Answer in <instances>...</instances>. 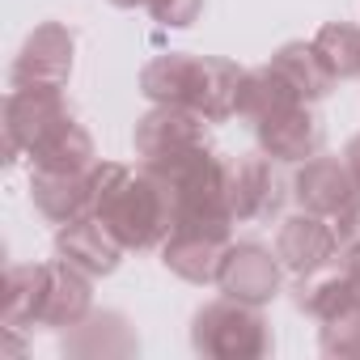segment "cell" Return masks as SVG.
Instances as JSON below:
<instances>
[{"label": "cell", "instance_id": "e0dca14e", "mask_svg": "<svg viewBox=\"0 0 360 360\" xmlns=\"http://www.w3.org/2000/svg\"><path fill=\"white\" fill-rule=\"evenodd\" d=\"M136 347H140L136 343V330L115 309H102V314L94 309L89 318H81L64 335V352L68 356H131Z\"/></svg>", "mask_w": 360, "mask_h": 360}, {"label": "cell", "instance_id": "ba28073f", "mask_svg": "<svg viewBox=\"0 0 360 360\" xmlns=\"http://www.w3.org/2000/svg\"><path fill=\"white\" fill-rule=\"evenodd\" d=\"M280 161H271L267 153H242V157H229V208H233V221L246 225V221H271L280 208H284V183L276 174Z\"/></svg>", "mask_w": 360, "mask_h": 360}, {"label": "cell", "instance_id": "5bb4252c", "mask_svg": "<svg viewBox=\"0 0 360 360\" xmlns=\"http://www.w3.org/2000/svg\"><path fill=\"white\" fill-rule=\"evenodd\" d=\"M89 314H94V280L85 271H77L72 263H64V259L47 263V280H43V301H39L34 326L72 330Z\"/></svg>", "mask_w": 360, "mask_h": 360}, {"label": "cell", "instance_id": "30bf717a", "mask_svg": "<svg viewBox=\"0 0 360 360\" xmlns=\"http://www.w3.org/2000/svg\"><path fill=\"white\" fill-rule=\"evenodd\" d=\"M255 136H259V153H267L280 165H301L314 153H322V144H326V127L314 115V102H292V106L259 119Z\"/></svg>", "mask_w": 360, "mask_h": 360}, {"label": "cell", "instance_id": "d4e9b609", "mask_svg": "<svg viewBox=\"0 0 360 360\" xmlns=\"http://www.w3.org/2000/svg\"><path fill=\"white\" fill-rule=\"evenodd\" d=\"M335 229H339V246H356L360 242V195L335 217Z\"/></svg>", "mask_w": 360, "mask_h": 360}, {"label": "cell", "instance_id": "603a6c76", "mask_svg": "<svg viewBox=\"0 0 360 360\" xmlns=\"http://www.w3.org/2000/svg\"><path fill=\"white\" fill-rule=\"evenodd\" d=\"M318 343L326 356H360V305L318 326Z\"/></svg>", "mask_w": 360, "mask_h": 360}, {"label": "cell", "instance_id": "7c38bea8", "mask_svg": "<svg viewBox=\"0 0 360 360\" xmlns=\"http://www.w3.org/2000/svg\"><path fill=\"white\" fill-rule=\"evenodd\" d=\"M360 195L356 178L347 169L343 157H330V153H314L309 161H301V169L292 174V200L305 208V212H318V217H339L352 200Z\"/></svg>", "mask_w": 360, "mask_h": 360}, {"label": "cell", "instance_id": "9c48e42d", "mask_svg": "<svg viewBox=\"0 0 360 360\" xmlns=\"http://www.w3.org/2000/svg\"><path fill=\"white\" fill-rule=\"evenodd\" d=\"M233 233L229 229H208V225H178L165 242H161V267L174 271L187 284H217L225 250H229Z\"/></svg>", "mask_w": 360, "mask_h": 360}, {"label": "cell", "instance_id": "7a4b0ae2", "mask_svg": "<svg viewBox=\"0 0 360 360\" xmlns=\"http://www.w3.org/2000/svg\"><path fill=\"white\" fill-rule=\"evenodd\" d=\"M246 68L221 56H191V51H165L140 68V94L153 106H187L208 123H225L238 115Z\"/></svg>", "mask_w": 360, "mask_h": 360}, {"label": "cell", "instance_id": "ffe728a7", "mask_svg": "<svg viewBox=\"0 0 360 360\" xmlns=\"http://www.w3.org/2000/svg\"><path fill=\"white\" fill-rule=\"evenodd\" d=\"M43 280H47V263H18L5 271V297H0V326L5 330L34 326L39 301H43Z\"/></svg>", "mask_w": 360, "mask_h": 360}, {"label": "cell", "instance_id": "5b68a950", "mask_svg": "<svg viewBox=\"0 0 360 360\" xmlns=\"http://www.w3.org/2000/svg\"><path fill=\"white\" fill-rule=\"evenodd\" d=\"M72 30L60 22H43L26 34L13 68H9V85L13 89H64L72 77Z\"/></svg>", "mask_w": 360, "mask_h": 360}, {"label": "cell", "instance_id": "83f0119b", "mask_svg": "<svg viewBox=\"0 0 360 360\" xmlns=\"http://www.w3.org/2000/svg\"><path fill=\"white\" fill-rule=\"evenodd\" d=\"M110 5H115V9H144L148 0H110Z\"/></svg>", "mask_w": 360, "mask_h": 360}, {"label": "cell", "instance_id": "2e32d148", "mask_svg": "<svg viewBox=\"0 0 360 360\" xmlns=\"http://www.w3.org/2000/svg\"><path fill=\"white\" fill-rule=\"evenodd\" d=\"M267 64L288 81V89H292L301 102H322V98H330V89L339 85V81H335V72L322 64V56H318L314 39H309V43H305V39L284 43Z\"/></svg>", "mask_w": 360, "mask_h": 360}, {"label": "cell", "instance_id": "d6986e66", "mask_svg": "<svg viewBox=\"0 0 360 360\" xmlns=\"http://www.w3.org/2000/svg\"><path fill=\"white\" fill-rule=\"evenodd\" d=\"M30 161H34V169H47V174H89L102 157L94 148V136L77 119H68L51 140H43L30 153Z\"/></svg>", "mask_w": 360, "mask_h": 360}, {"label": "cell", "instance_id": "6da1fadb", "mask_svg": "<svg viewBox=\"0 0 360 360\" xmlns=\"http://www.w3.org/2000/svg\"><path fill=\"white\" fill-rule=\"evenodd\" d=\"M94 217L119 238L123 250H161V242L174 233V195L144 165L131 169L123 161H98Z\"/></svg>", "mask_w": 360, "mask_h": 360}, {"label": "cell", "instance_id": "52a82bcc", "mask_svg": "<svg viewBox=\"0 0 360 360\" xmlns=\"http://www.w3.org/2000/svg\"><path fill=\"white\" fill-rule=\"evenodd\" d=\"M276 255L284 263V271H292L297 280L301 276H314L322 267H330L343 246H339V229L330 217H318V212H292L280 221V233H276Z\"/></svg>", "mask_w": 360, "mask_h": 360}, {"label": "cell", "instance_id": "4fadbf2b", "mask_svg": "<svg viewBox=\"0 0 360 360\" xmlns=\"http://www.w3.org/2000/svg\"><path fill=\"white\" fill-rule=\"evenodd\" d=\"M123 255H127V250L119 246V238H115V233L94 217V212L56 229V259L72 263V267H77V271H85L89 280L119 271Z\"/></svg>", "mask_w": 360, "mask_h": 360}, {"label": "cell", "instance_id": "4316f807", "mask_svg": "<svg viewBox=\"0 0 360 360\" xmlns=\"http://www.w3.org/2000/svg\"><path fill=\"white\" fill-rule=\"evenodd\" d=\"M343 271L360 284V242L356 246H343Z\"/></svg>", "mask_w": 360, "mask_h": 360}, {"label": "cell", "instance_id": "ac0fdd59", "mask_svg": "<svg viewBox=\"0 0 360 360\" xmlns=\"http://www.w3.org/2000/svg\"><path fill=\"white\" fill-rule=\"evenodd\" d=\"M352 305H360V284L343 267H322V271L297 280V309L309 314L318 326L330 322V318H339Z\"/></svg>", "mask_w": 360, "mask_h": 360}, {"label": "cell", "instance_id": "7402d4cb", "mask_svg": "<svg viewBox=\"0 0 360 360\" xmlns=\"http://www.w3.org/2000/svg\"><path fill=\"white\" fill-rule=\"evenodd\" d=\"M314 47H318L322 64L335 72V81H356L360 77V26L326 22V26H318Z\"/></svg>", "mask_w": 360, "mask_h": 360}, {"label": "cell", "instance_id": "3957f363", "mask_svg": "<svg viewBox=\"0 0 360 360\" xmlns=\"http://www.w3.org/2000/svg\"><path fill=\"white\" fill-rule=\"evenodd\" d=\"M271 322L263 318V305L217 297L191 318V347L200 356L217 360H259L271 352Z\"/></svg>", "mask_w": 360, "mask_h": 360}, {"label": "cell", "instance_id": "8992f818", "mask_svg": "<svg viewBox=\"0 0 360 360\" xmlns=\"http://www.w3.org/2000/svg\"><path fill=\"white\" fill-rule=\"evenodd\" d=\"M131 144H136L140 165H153V161H169V157H183L191 148H204L212 140H208V119L204 115H195L187 106H153L136 123Z\"/></svg>", "mask_w": 360, "mask_h": 360}, {"label": "cell", "instance_id": "9a60e30c", "mask_svg": "<svg viewBox=\"0 0 360 360\" xmlns=\"http://www.w3.org/2000/svg\"><path fill=\"white\" fill-rule=\"evenodd\" d=\"M30 200L51 225H68L94 212V169L89 174H30Z\"/></svg>", "mask_w": 360, "mask_h": 360}, {"label": "cell", "instance_id": "8fae6325", "mask_svg": "<svg viewBox=\"0 0 360 360\" xmlns=\"http://www.w3.org/2000/svg\"><path fill=\"white\" fill-rule=\"evenodd\" d=\"M280 255L259 246V242H229L225 250V263H221V276H217V288L225 297H238V301H250V305H267L276 292H280Z\"/></svg>", "mask_w": 360, "mask_h": 360}, {"label": "cell", "instance_id": "277c9868", "mask_svg": "<svg viewBox=\"0 0 360 360\" xmlns=\"http://www.w3.org/2000/svg\"><path fill=\"white\" fill-rule=\"evenodd\" d=\"M72 115L64 89H13L5 98V157H30L43 140H51Z\"/></svg>", "mask_w": 360, "mask_h": 360}, {"label": "cell", "instance_id": "44dd1931", "mask_svg": "<svg viewBox=\"0 0 360 360\" xmlns=\"http://www.w3.org/2000/svg\"><path fill=\"white\" fill-rule=\"evenodd\" d=\"M292 102H301V98L288 89V81H284L271 64L246 68L242 94H238V119H246V123L255 127L259 119H267V115H276V110H284V106H292Z\"/></svg>", "mask_w": 360, "mask_h": 360}, {"label": "cell", "instance_id": "cb8c5ba5", "mask_svg": "<svg viewBox=\"0 0 360 360\" xmlns=\"http://www.w3.org/2000/svg\"><path fill=\"white\" fill-rule=\"evenodd\" d=\"M144 9L153 13V22H161V26H169V30H187V26L200 22L204 0H148Z\"/></svg>", "mask_w": 360, "mask_h": 360}, {"label": "cell", "instance_id": "484cf974", "mask_svg": "<svg viewBox=\"0 0 360 360\" xmlns=\"http://www.w3.org/2000/svg\"><path fill=\"white\" fill-rule=\"evenodd\" d=\"M343 161H347V169H352V178H356V187H360V136H352V140H347Z\"/></svg>", "mask_w": 360, "mask_h": 360}]
</instances>
